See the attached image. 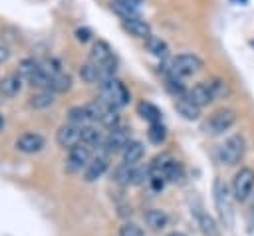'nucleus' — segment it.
<instances>
[{
	"label": "nucleus",
	"instance_id": "a211bd4d",
	"mask_svg": "<svg viewBox=\"0 0 254 236\" xmlns=\"http://www.w3.org/2000/svg\"><path fill=\"white\" fill-rule=\"evenodd\" d=\"M163 177H165V180H169V182H181L183 177H185L183 165H181L179 161H175V159H169V161L165 163V167H163Z\"/></svg>",
	"mask_w": 254,
	"mask_h": 236
},
{
	"label": "nucleus",
	"instance_id": "dca6fc26",
	"mask_svg": "<svg viewBox=\"0 0 254 236\" xmlns=\"http://www.w3.org/2000/svg\"><path fill=\"white\" fill-rule=\"evenodd\" d=\"M22 81H24V77L18 71L6 75L0 81V97H14V95H18L20 89H22Z\"/></svg>",
	"mask_w": 254,
	"mask_h": 236
},
{
	"label": "nucleus",
	"instance_id": "b1692460",
	"mask_svg": "<svg viewBox=\"0 0 254 236\" xmlns=\"http://www.w3.org/2000/svg\"><path fill=\"white\" fill-rule=\"evenodd\" d=\"M137 111H139V115L143 117V119H147L151 125L153 123H161V109L157 107V105H153V103H149V101H141L139 105H137Z\"/></svg>",
	"mask_w": 254,
	"mask_h": 236
},
{
	"label": "nucleus",
	"instance_id": "6ab92c4d",
	"mask_svg": "<svg viewBox=\"0 0 254 236\" xmlns=\"http://www.w3.org/2000/svg\"><path fill=\"white\" fill-rule=\"evenodd\" d=\"M145 48L149 50V54H153L155 58H167L169 56V46H167V42L165 40H161V38H157V36H149L147 40H145Z\"/></svg>",
	"mask_w": 254,
	"mask_h": 236
},
{
	"label": "nucleus",
	"instance_id": "72a5a7b5",
	"mask_svg": "<svg viewBox=\"0 0 254 236\" xmlns=\"http://www.w3.org/2000/svg\"><path fill=\"white\" fill-rule=\"evenodd\" d=\"M119 236H143V230L133 222H125L119 228Z\"/></svg>",
	"mask_w": 254,
	"mask_h": 236
},
{
	"label": "nucleus",
	"instance_id": "412c9836",
	"mask_svg": "<svg viewBox=\"0 0 254 236\" xmlns=\"http://www.w3.org/2000/svg\"><path fill=\"white\" fill-rule=\"evenodd\" d=\"M175 109L179 111V115H183V117L189 119V121H194V119H198V115H200V107H196L194 103H190L187 97L177 99Z\"/></svg>",
	"mask_w": 254,
	"mask_h": 236
},
{
	"label": "nucleus",
	"instance_id": "cd10ccee",
	"mask_svg": "<svg viewBox=\"0 0 254 236\" xmlns=\"http://www.w3.org/2000/svg\"><path fill=\"white\" fill-rule=\"evenodd\" d=\"M133 173H135V165H119L115 169V180L119 184H133Z\"/></svg>",
	"mask_w": 254,
	"mask_h": 236
},
{
	"label": "nucleus",
	"instance_id": "f3484780",
	"mask_svg": "<svg viewBox=\"0 0 254 236\" xmlns=\"http://www.w3.org/2000/svg\"><path fill=\"white\" fill-rule=\"evenodd\" d=\"M194 216H196V224L204 236H220V230H218L214 218L208 216L206 212H202V208H194Z\"/></svg>",
	"mask_w": 254,
	"mask_h": 236
},
{
	"label": "nucleus",
	"instance_id": "ea45409f",
	"mask_svg": "<svg viewBox=\"0 0 254 236\" xmlns=\"http://www.w3.org/2000/svg\"><path fill=\"white\" fill-rule=\"evenodd\" d=\"M252 210H254V192H252Z\"/></svg>",
	"mask_w": 254,
	"mask_h": 236
},
{
	"label": "nucleus",
	"instance_id": "4c0bfd02",
	"mask_svg": "<svg viewBox=\"0 0 254 236\" xmlns=\"http://www.w3.org/2000/svg\"><path fill=\"white\" fill-rule=\"evenodd\" d=\"M230 2H236V4H246L248 0H230Z\"/></svg>",
	"mask_w": 254,
	"mask_h": 236
},
{
	"label": "nucleus",
	"instance_id": "aec40b11",
	"mask_svg": "<svg viewBox=\"0 0 254 236\" xmlns=\"http://www.w3.org/2000/svg\"><path fill=\"white\" fill-rule=\"evenodd\" d=\"M143 153H145V147L141 141H129V145L123 149V163L135 165L137 161H141Z\"/></svg>",
	"mask_w": 254,
	"mask_h": 236
},
{
	"label": "nucleus",
	"instance_id": "c9c22d12",
	"mask_svg": "<svg viewBox=\"0 0 254 236\" xmlns=\"http://www.w3.org/2000/svg\"><path fill=\"white\" fill-rule=\"evenodd\" d=\"M8 56H10L8 48H6V46H0V63H4V61L8 59Z\"/></svg>",
	"mask_w": 254,
	"mask_h": 236
},
{
	"label": "nucleus",
	"instance_id": "0eeeda50",
	"mask_svg": "<svg viewBox=\"0 0 254 236\" xmlns=\"http://www.w3.org/2000/svg\"><path fill=\"white\" fill-rule=\"evenodd\" d=\"M56 141L62 149H73L75 145L81 143V127H77L69 121L64 123L56 133Z\"/></svg>",
	"mask_w": 254,
	"mask_h": 236
},
{
	"label": "nucleus",
	"instance_id": "4468645a",
	"mask_svg": "<svg viewBox=\"0 0 254 236\" xmlns=\"http://www.w3.org/2000/svg\"><path fill=\"white\" fill-rule=\"evenodd\" d=\"M123 28L133 36V38H141V40H147L151 36V26L147 20H143L141 16H135V18H129V20H123Z\"/></svg>",
	"mask_w": 254,
	"mask_h": 236
},
{
	"label": "nucleus",
	"instance_id": "4be33fe9",
	"mask_svg": "<svg viewBox=\"0 0 254 236\" xmlns=\"http://www.w3.org/2000/svg\"><path fill=\"white\" fill-rule=\"evenodd\" d=\"M143 218H145L147 226H151L153 230H159V228L167 226V222H169V216H167L163 210H159V208H149V210L143 214Z\"/></svg>",
	"mask_w": 254,
	"mask_h": 236
},
{
	"label": "nucleus",
	"instance_id": "5701e85b",
	"mask_svg": "<svg viewBox=\"0 0 254 236\" xmlns=\"http://www.w3.org/2000/svg\"><path fill=\"white\" fill-rule=\"evenodd\" d=\"M54 101H56V99H54V93H52L50 89H42V91L30 95L28 105L34 107V109H46V107H50Z\"/></svg>",
	"mask_w": 254,
	"mask_h": 236
},
{
	"label": "nucleus",
	"instance_id": "20e7f679",
	"mask_svg": "<svg viewBox=\"0 0 254 236\" xmlns=\"http://www.w3.org/2000/svg\"><path fill=\"white\" fill-rule=\"evenodd\" d=\"M252 192H254V171L248 167H242L232 178V196L234 200L244 202Z\"/></svg>",
	"mask_w": 254,
	"mask_h": 236
},
{
	"label": "nucleus",
	"instance_id": "9d476101",
	"mask_svg": "<svg viewBox=\"0 0 254 236\" xmlns=\"http://www.w3.org/2000/svg\"><path fill=\"white\" fill-rule=\"evenodd\" d=\"M187 99H189L190 103H194L196 107H204V105H208L214 97H212V91H210L208 83L200 81V83H194V85L189 89Z\"/></svg>",
	"mask_w": 254,
	"mask_h": 236
},
{
	"label": "nucleus",
	"instance_id": "2f4dec72",
	"mask_svg": "<svg viewBox=\"0 0 254 236\" xmlns=\"http://www.w3.org/2000/svg\"><path fill=\"white\" fill-rule=\"evenodd\" d=\"M40 67H42V71H44V73H48L50 77H54V75L62 73V63H60L58 59H54V58H46V59L40 63Z\"/></svg>",
	"mask_w": 254,
	"mask_h": 236
},
{
	"label": "nucleus",
	"instance_id": "f8f14e48",
	"mask_svg": "<svg viewBox=\"0 0 254 236\" xmlns=\"http://www.w3.org/2000/svg\"><path fill=\"white\" fill-rule=\"evenodd\" d=\"M111 59H115V56H113V50L109 48V44L103 42V40H97V42L93 44L91 52H89V61L99 67V65L107 63V61H111Z\"/></svg>",
	"mask_w": 254,
	"mask_h": 236
},
{
	"label": "nucleus",
	"instance_id": "f03ea898",
	"mask_svg": "<svg viewBox=\"0 0 254 236\" xmlns=\"http://www.w3.org/2000/svg\"><path fill=\"white\" fill-rule=\"evenodd\" d=\"M200 67H202V59L198 56H194V54H181V56L173 58L171 63L165 67V75L181 79V77L196 73Z\"/></svg>",
	"mask_w": 254,
	"mask_h": 236
},
{
	"label": "nucleus",
	"instance_id": "393cba45",
	"mask_svg": "<svg viewBox=\"0 0 254 236\" xmlns=\"http://www.w3.org/2000/svg\"><path fill=\"white\" fill-rule=\"evenodd\" d=\"M67 115H69V123H73L77 127H85L91 121V115L87 111V105H75V107H71L67 111Z\"/></svg>",
	"mask_w": 254,
	"mask_h": 236
},
{
	"label": "nucleus",
	"instance_id": "f704fd0d",
	"mask_svg": "<svg viewBox=\"0 0 254 236\" xmlns=\"http://www.w3.org/2000/svg\"><path fill=\"white\" fill-rule=\"evenodd\" d=\"M75 38H77L81 44H85V42H89V38H91V30H89V28H77V30H75Z\"/></svg>",
	"mask_w": 254,
	"mask_h": 236
},
{
	"label": "nucleus",
	"instance_id": "9b49d317",
	"mask_svg": "<svg viewBox=\"0 0 254 236\" xmlns=\"http://www.w3.org/2000/svg\"><path fill=\"white\" fill-rule=\"evenodd\" d=\"M44 143H46V141H44L42 135H38V133H24V135L18 137V141H16V149H18L20 153H28V155H32V153L42 151Z\"/></svg>",
	"mask_w": 254,
	"mask_h": 236
},
{
	"label": "nucleus",
	"instance_id": "7ed1b4c3",
	"mask_svg": "<svg viewBox=\"0 0 254 236\" xmlns=\"http://www.w3.org/2000/svg\"><path fill=\"white\" fill-rule=\"evenodd\" d=\"M244 151H246V143H244V137L242 135H232L228 137L220 147H218V161L222 165H236L242 161L244 157Z\"/></svg>",
	"mask_w": 254,
	"mask_h": 236
},
{
	"label": "nucleus",
	"instance_id": "bb28decb",
	"mask_svg": "<svg viewBox=\"0 0 254 236\" xmlns=\"http://www.w3.org/2000/svg\"><path fill=\"white\" fill-rule=\"evenodd\" d=\"M69 87H71V75H67L64 71L54 75L52 81H50V91L52 93H65V91H69Z\"/></svg>",
	"mask_w": 254,
	"mask_h": 236
},
{
	"label": "nucleus",
	"instance_id": "423d86ee",
	"mask_svg": "<svg viewBox=\"0 0 254 236\" xmlns=\"http://www.w3.org/2000/svg\"><path fill=\"white\" fill-rule=\"evenodd\" d=\"M234 121H236V113H234L232 109H226V107H224V109L214 111V113L206 119L204 131L210 133V135H220V133L228 131V129L234 125Z\"/></svg>",
	"mask_w": 254,
	"mask_h": 236
},
{
	"label": "nucleus",
	"instance_id": "39448f33",
	"mask_svg": "<svg viewBox=\"0 0 254 236\" xmlns=\"http://www.w3.org/2000/svg\"><path fill=\"white\" fill-rule=\"evenodd\" d=\"M232 198L234 196L230 194L228 186L220 178H216L214 180V204H216L218 214H220V218L226 226L232 224Z\"/></svg>",
	"mask_w": 254,
	"mask_h": 236
},
{
	"label": "nucleus",
	"instance_id": "2eb2a0df",
	"mask_svg": "<svg viewBox=\"0 0 254 236\" xmlns=\"http://www.w3.org/2000/svg\"><path fill=\"white\" fill-rule=\"evenodd\" d=\"M105 171H107V157H105V155H97V157H93V159L87 163V167L83 169V178H85L87 182L97 180Z\"/></svg>",
	"mask_w": 254,
	"mask_h": 236
},
{
	"label": "nucleus",
	"instance_id": "e433bc0d",
	"mask_svg": "<svg viewBox=\"0 0 254 236\" xmlns=\"http://www.w3.org/2000/svg\"><path fill=\"white\" fill-rule=\"evenodd\" d=\"M4 123H6V121H4V115H2V113H0V131H2V129H4Z\"/></svg>",
	"mask_w": 254,
	"mask_h": 236
},
{
	"label": "nucleus",
	"instance_id": "ddd939ff",
	"mask_svg": "<svg viewBox=\"0 0 254 236\" xmlns=\"http://www.w3.org/2000/svg\"><path fill=\"white\" fill-rule=\"evenodd\" d=\"M141 4H143V0H113L111 8L117 16H121L123 20H129V18L139 16Z\"/></svg>",
	"mask_w": 254,
	"mask_h": 236
},
{
	"label": "nucleus",
	"instance_id": "6e6552de",
	"mask_svg": "<svg viewBox=\"0 0 254 236\" xmlns=\"http://www.w3.org/2000/svg\"><path fill=\"white\" fill-rule=\"evenodd\" d=\"M91 161V149L83 143L75 145L73 149H69V155H67V171L69 173H77L81 169L87 167V163Z\"/></svg>",
	"mask_w": 254,
	"mask_h": 236
},
{
	"label": "nucleus",
	"instance_id": "f257e3e1",
	"mask_svg": "<svg viewBox=\"0 0 254 236\" xmlns=\"http://www.w3.org/2000/svg\"><path fill=\"white\" fill-rule=\"evenodd\" d=\"M129 89L119 81V79H109V81H103V83H99V99L107 105V107H111V109H119V107H123V105H127L129 103Z\"/></svg>",
	"mask_w": 254,
	"mask_h": 236
},
{
	"label": "nucleus",
	"instance_id": "1a4fd4ad",
	"mask_svg": "<svg viewBox=\"0 0 254 236\" xmlns=\"http://www.w3.org/2000/svg\"><path fill=\"white\" fill-rule=\"evenodd\" d=\"M129 129H125V127H115V129H111L109 131V135L103 139V147H105V151L107 153H117V151H121L123 153V149L129 145Z\"/></svg>",
	"mask_w": 254,
	"mask_h": 236
},
{
	"label": "nucleus",
	"instance_id": "a19ab883",
	"mask_svg": "<svg viewBox=\"0 0 254 236\" xmlns=\"http://www.w3.org/2000/svg\"><path fill=\"white\" fill-rule=\"evenodd\" d=\"M250 44H252V46H254V40H252V42H250Z\"/></svg>",
	"mask_w": 254,
	"mask_h": 236
},
{
	"label": "nucleus",
	"instance_id": "58836bf2",
	"mask_svg": "<svg viewBox=\"0 0 254 236\" xmlns=\"http://www.w3.org/2000/svg\"><path fill=\"white\" fill-rule=\"evenodd\" d=\"M169 236H187V234H181V232H173V234H169Z\"/></svg>",
	"mask_w": 254,
	"mask_h": 236
},
{
	"label": "nucleus",
	"instance_id": "c85d7f7f",
	"mask_svg": "<svg viewBox=\"0 0 254 236\" xmlns=\"http://www.w3.org/2000/svg\"><path fill=\"white\" fill-rule=\"evenodd\" d=\"M208 87H210L214 99H216V97H226V95L230 93L228 83H226L224 79H220V77H212V79L208 81Z\"/></svg>",
	"mask_w": 254,
	"mask_h": 236
},
{
	"label": "nucleus",
	"instance_id": "473e14b6",
	"mask_svg": "<svg viewBox=\"0 0 254 236\" xmlns=\"http://www.w3.org/2000/svg\"><path fill=\"white\" fill-rule=\"evenodd\" d=\"M99 123L103 125V127H109V129H115L117 127V123H119V115H117V111L115 109H107L105 113H103V117L99 119Z\"/></svg>",
	"mask_w": 254,
	"mask_h": 236
},
{
	"label": "nucleus",
	"instance_id": "c756f323",
	"mask_svg": "<svg viewBox=\"0 0 254 236\" xmlns=\"http://www.w3.org/2000/svg\"><path fill=\"white\" fill-rule=\"evenodd\" d=\"M147 137H149V141H151V143H155V145H161V143L167 139V131H165L163 123H153V125H149Z\"/></svg>",
	"mask_w": 254,
	"mask_h": 236
},
{
	"label": "nucleus",
	"instance_id": "a878e982",
	"mask_svg": "<svg viewBox=\"0 0 254 236\" xmlns=\"http://www.w3.org/2000/svg\"><path fill=\"white\" fill-rule=\"evenodd\" d=\"M81 143L87 145L89 149H93V147H99L103 143V139H101V133L93 125H85V127H81Z\"/></svg>",
	"mask_w": 254,
	"mask_h": 236
},
{
	"label": "nucleus",
	"instance_id": "7c9ffc66",
	"mask_svg": "<svg viewBox=\"0 0 254 236\" xmlns=\"http://www.w3.org/2000/svg\"><path fill=\"white\" fill-rule=\"evenodd\" d=\"M79 75H81V79H83L85 83H95V81H99L97 67H95L91 61H87V63H83V65L79 67Z\"/></svg>",
	"mask_w": 254,
	"mask_h": 236
}]
</instances>
